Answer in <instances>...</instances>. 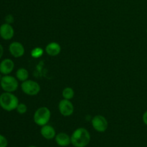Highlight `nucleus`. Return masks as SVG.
Returning a JSON list of instances; mask_svg holds the SVG:
<instances>
[{
	"label": "nucleus",
	"mask_w": 147,
	"mask_h": 147,
	"mask_svg": "<svg viewBox=\"0 0 147 147\" xmlns=\"http://www.w3.org/2000/svg\"><path fill=\"white\" fill-rule=\"evenodd\" d=\"M70 138L71 144L75 147H86L90 142V133L84 128H78L75 130Z\"/></svg>",
	"instance_id": "nucleus-1"
},
{
	"label": "nucleus",
	"mask_w": 147,
	"mask_h": 147,
	"mask_svg": "<svg viewBox=\"0 0 147 147\" xmlns=\"http://www.w3.org/2000/svg\"><path fill=\"white\" fill-rule=\"evenodd\" d=\"M40 134L42 136L43 138L47 140H50L55 137L56 132L54 128L50 125H45L42 126L41 130H40Z\"/></svg>",
	"instance_id": "nucleus-11"
},
{
	"label": "nucleus",
	"mask_w": 147,
	"mask_h": 147,
	"mask_svg": "<svg viewBox=\"0 0 147 147\" xmlns=\"http://www.w3.org/2000/svg\"><path fill=\"white\" fill-rule=\"evenodd\" d=\"M43 53H44V51L41 47H35L32 50L31 56L34 58H39V57H42Z\"/></svg>",
	"instance_id": "nucleus-16"
},
{
	"label": "nucleus",
	"mask_w": 147,
	"mask_h": 147,
	"mask_svg": "<svg viewBox=\"0 0 147 147\" xmlns=\"http://www.w3.org/2000/svg\"><path fill=\"white\" fill-rule=\"evenodd\" d=\"M14 68V63L12 60L9 58L4 59L0 63V73L3 76L9 75Z\"/></svg>",
	"instance_id": "nucleus-10"
},
{
	"label": "nucleus",
	"mask_w": 147,
	"mask_h": 147,
	"mask_svg": "<svg viewBox=\"0 0 147 147\" xmlns=\"http://www.w3.org/2000/svg\"><path fill=\"white\" fill-rule=\"evenodd\" d=\"M9 51L13 57L19 58L24 55L25 50L22 43L19 42H13L9 46Z\"/></svg>",
	"instance_id": "nucleus-8"
},
{
	"label": "nucleus",
	"mask_w": 147,
	"mask_h": 147,
	"mask_svg": "<svg viewBox=\"0 0 147 147\" xmlns=\"http://www.w3.org/2000/svg\"><path fill=\"white\" fill-rule=\"evenodd\" d=\"M92 126L93 129L98 132H105L108 129L109 123L104 116L101 115H97L92 119Z\"/></svg>",
	"instance_id": "nucleus-6"
},
{
	"label": "nucleus",
	"mask_w": 147,
	"mask_h": 147,
	"mask_svg": "<svg viewBox=\"0 0 147 147\" xmlns=\"http://www.w3.org/2000/svg\"><path fill=\"white\" fill-rule=\"evenodd\" d=\"M16 110L20 114H24L27 111V106L24 103H19Z\"/></svg>",
	"instance_id": "nucleus-17"
},
{
	"label": "nucleus",
	"mask_w": 147,
	"mask_h": 147,
	"mask_svg": "<svg viewBox=\"0 0 147 147\" xmlns=\"http://www.w3.org/2000/svg\"><path fill=\"white\" fill-rule=\"evenodd\" d=\"M51 117V112L47 107H40L37 109L34 114V123L40 126L47 124Z\"/></svg>",
	"instance_id": "nucleus-3"
},
{
	"label": "nucleus",
	"mask_w": 147,
	"mask_h": 147,
	"mask_svg": "<svg viewBox=\"0 0 147 147\" xmlns=\"http://www.w3.org/2000/svg\"><path fill=\"white\" fill-rule=\"evenodd\" d=\"M59 111L63 116H70L74 112V106L70 100L63 99L59 103Z\"/></svg>",
	"instance_id": "nucleus-7"
},
{
	"label": "nucleus",
	"mask_w": 147,
	"mask_h": 147,
	"mask_svg": "<svg viewBox=\"0 0 147 147\" xmlns=\"http://www.w3.org/2000/svg\"><path fill=\"white\" fill-rule=\"evenodd\" d=\"M2 76H3V75L1 74V73H0V81H1V78H2Z\"/></svg>",
	"instance_id": "nucleus-22"
},
{
	"label": "nucleus",
	"mask_w": 147,
	"mask_h": 147,
	"mask_svg": "<svg viewBox=\"0 0 147 147\" xmlns=\"http://www.w3.org/2000/svg\"><path fill=\"white\" fill-rule=\"evenodd\" d=\"M142 119H143V121H144V124L147 126V111H145L144 113L143 114Z\"/></svg>",
	"instance_id": "nucleus-20"
},
{
	"label": "nucleus",
	"mask_w": 147,
	"mask_h": 147,
	"mask_svg": "<svg viewBox=\"0 0 147 147\" xmlns=\"http://www.w3.org/2000/svg\"><path fill=\"white\" fill-rule=\"evenodd\" d=\"M60 51H61V47L60 45L57 42H50L45 47V52L47 54L50 56H57L60 54Z\"/></svg>",
	"instance_id": "nucleus-13"
},
{
	"label": "nucleus",
	"mask_w": 147,
	"mask_h": 147,
	"mask_svg": "<svg viewBox=\"0 0 147 147\" xmlns=\"http://www.w3.org/2000/svg\"><path fill=\"white\" fill-rule=\"evenodd\" d=\"M21 88L23 93L28 96H36L40 91V86L39 83L32 80H27L22 82Z\"/></svg>",
	"instance_id": "nucleus-5"
},
{
	"label": "nucleus",
	"mask_w": 147,
	"mask_h": 147,
	"mask_svg": "<svg viewBox=\"0 0 147 147\" xmlns=\"http://www.w3.org/2000/svg\"><path fill=\"white\" fill-rule=\"evenodd\" d=\"M14 35V30L11 24L4 23L0 26V37L4 40H10Z\"/></svg>",
	"instance_id": "nucleus-9"
},
{
	"label": "nucleus",
	"mask_w": 147,
	"mask_h": 147,
	"mask_svg": "<svg viewBox=\"0 0 147 147\" xmlns=\"http://www.w3.org/2000/svg\"><path fill=\"white\" fill-rule=\"evenodd\" d=\"M5 21L7 23L11 24V23H12L13 22H14V17H13V16L11 15V14H8V15L6 16Z\"/></svg>",
	"instance_id": "nucleus-19"
},
{
	"label": "nucleus",
	"mask_w": 147,
	"mask_h": 147,
	"mask_svg": "<svg viewBox=\"0 0 147 147\" xmlns=\"http://www.w3.org/2000/svg\"><path fill=\"white\" fill-rule=\"evenodd\" d=\"M0 86L4 92L13 93L18 88V80L16 78L10 76V75L3 76L2 78L0 81Z\"/></svg>",
	"instance_id": "nucleus-4"
},
{
	"label": "nucleus",
	"mask_w": 147,
	"mask_h": 147,
	"mask_svg": "<svg viewBox=\"0 0 147 147\" xmlns=\"http://www.w3.org/2000/svg\"><path fill=\"white\" fill-rule=\"evenodd\" d=\"M16 78L18 80L21 82H24L25 80H28L29 78V73L27 69L24 67L19 68L16 72Z\"/></svg>",
	"instance_id": "nucleus-14"
},
{
	"label": "nucleus",
	"mask_w": 147,
	"mask_h": 147,
	"mask_svg": "<svg viewBox=\"0 0 147 147\" xmlns=\"http://www.w3.org/2000/svg\"><path fill=\"white\" fill-rule=\"evenodd\" d=\"M3 55H4V47H3V46L0 44V59L2 57Z\"/></svg>",
	"instance_id": "nucleus-21"
},
{
	"label": "nucleus",
	"mask_w": 147,
	"mask_h": 147,
	"mask_svg": "<svg viewBox=\"0 0 147 147\" xmlns=\"http://www.w3.org/2000/svg\"><path fill=\"white\" fill-rule=\"evenodd\" d=\"M55 142L60 146H67L71 144V138L65 133H59L55 137Z\"/></svg>",
	"instance_id": "nucleus-12"
},
{
	"label": "nucleus",
	"mask_w": 147,
	"mask_h": 147,
	"mask_svg": "<svg viewBox=\"0 0 147 147\" xmlns=\"http://www.w3.org/2000/svg\"><path fill=\"white\" fill-rule=\"evenodd\" d=\"M28 147H37V146H28Z\"/></svg>",
	"instance_id": "nucleus-23"
},
{
	"label": "nucleus",
	"mask_w": 147,
	"mask_h": 147,
	"mask_svg": "<svg viewBox=\"0 0 147 147\" xmlns=\"http://www.w3.org/2000/svg\"><path fill=\"white\" fill-rule=\"evenodd\" d=\"M63 97L64 98V99L71 100L74 97V90H73V89L70 87L65 88L63 90Z\"/></svg>",
	"instance_id": "nucleus-15"
},
{
	"label": "nucleus",
	"mask_w": 147,
	"mask_h": 147,
	"mask_svg": "<svg viewBox=\"0 0 147 147\" xmlns=\"http://www.w3.org/2000/svg\"><path fill=\"white\" fill-rule=\"evenodd\" d=\"M7 145H8V141L7 138L0 134V147H7Z\"/></svg>",
	"instance_id": "nucleus-18"
},
{
	"label": "nucleus",
	"mask_w": 147,
	"mask_h": 147,
	"mask_svg": "<svg viewBox=\"0 0 147 147\" xmlns=\"http://www.w3.org/2000/svg\"><path fill=\"white\" fill-rule=\"evenodd\" d=\"M19 103L18 98L13 93L4 92L0 95V107L6 111L16 110Z\"/></svg>",
	"instance_id": "nucleus-2"
}]
</instances>
